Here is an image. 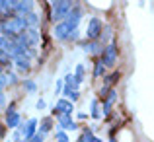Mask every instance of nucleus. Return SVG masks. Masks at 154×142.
Returning a JSON list of instances; mask_svg holds the SVG:
<instances>
[{
	"label": "nucleus",
	"instance_id": "nucleus-24",
	"mask_svg": "<svg viewBox=\"0 0 154 142\" xmlns=\"http://www.w3.org/2000/svg\"><path fill=\"white\" fill-rule=\"evenodd\" d=\"M43 107H45V101L39 99V101H37V109H43Z\"/></svg>",
	"mask_w": 154,
	"mask_h": 142
},
{
	"label": "nucleus",
	"instance_id": "nucleus-16",
	"mask_svg": "<svg viewBox=\"0 0 154 142\" xmlns=\"http://www.w3.org/2000/svg\"><path fill=\"white\" fill-rule=\"evenodd\" d=\"M103 72H105V66H103L102 62H96V66H94V78H102Z\"/></svg>",
	"mask_w": 154,
	"mask_h": 142
},
{
	"label": "nucleus",
	"instance_id": "nucleus-5",
	"mask_svg": "<svg viewBox=\"0 0 154 142\" xmlns=\"http://www.w3.org/2000/svg\"><path fill=\"white\" fill-rule=\"evenodd\" d=\"M80 18H82V10H80L78 6H72L70 14L66 16V20H64V22L68 23V27H70L72 31H76V27H78V22H80Z\"/></svg>",
	"mask_w": 154,
	"mask_h": 142
},
{
	"label": "nucleus",
	"instance_id": "nucleus-23",
	"mask_svg": "<svg viewBox=\"0 0 154 142\" xmlns=\"http://www.w3.org/2000/svg\"><path fill=\"white\" fill-rule=\"evenodd\" d=\"M57 142H68V136L64 134L63 131H60V132H57Z\"/></svg>",
	"mask_w": 154,
	"mask_h": 142
},
{
	"label": "nucleus",
	"instance_id": "nucleus-25",
	"mask_svg": "<svg viewBox=\"0 0 154 142\" xmlns=\"http://www.w3.org/2000/svg\"><path fill=\"white\" fill-rule=\"evenodd\" d=\"M4 43H6V37H2V35H0V49L4 47Z\"/></svg>",
	"mask_w": 154,
	"mask_h": 142
},
{
	"label": "nucleus",
	"instance_id": "nucleus-26",
	"mask_svg": "<svg viewBox=\"0 0 154 142\" xmlns=\"http://www.w3.org/2000/svg\"><path fill=\"white\" fill-rule=\"evenodd\" d=\"M90 142H102V140H100L98 136H92V140H90Z\"/></svg>",
	"mask_w": 154,
	"mask_h": 142
},
{
	"label": "nucleus",
	"instance_id": "nucleus-9",
	"mask_svg": "<svg viewBox=\"0 0 154 142\" xmlns=\"http://www.w3.org/2000/svg\"><path fill=\"white\" fill-rule=\"evenodd\" d=\"M70 33H72V29L68 27V23H66V22H59V23L55 26V37H57V39H60V41H66Z\"/></svg>",
	"mask_w": 154,
	"mask_h": 142
},
{
	"label": "nucleus",
	"instance_id": "nucleus-4",
	"mask_svg": "<svg viewBox=\"0 0 154 142\" xmlns=\"http://www.w3.org/2000/svg\"><path fill=\"white\" fill-rule=\"evenodd\" d=\"M100 62H103V66H113V64L117 62V47L113 45V43L103 49V59L100 60Z\"/></svg>",
	"mask_w": 154,
	"mask_h": 142
},
{
	"label": "nucleus",
	"instance_id": "nucleus-3",
	"mask_svg": "<svg viewBox=\"0 0 154 142\" xmlns=\"http://www.w3.org/2000/svg\"><path fill=\"white\" fill-rule=\"evenodd\" d=\"M100 35H102V22L98 18H92L90 23H88V29H86V37L90 41H96Z\"/></svg>",
	"mask_w": 154,
	"mask_h": 142
},
{
	"label": "nucleus",
	"instance_id": "nucleus-21",
	"mask_svg": "<svg viewBox=\"0 0 154 142\" xmlns=\"http://www.w3.org/2000/svg\"><path fill=\"white\" fill-rule=\"evenodd\" d=\"M43 138H45V134H43V132H35V134L31 136L29 140H26V142H43Z\"/></svg>",
	"mask_w": 154,
	"mask_h": 142
},
{
	"label": "nucleus",
	"instance_id": "nucleus-17",
	"mask_svg": "<svg viewBox=\"0 0 154 142\" xmlns=\"http://www.w3.org/2000/svg\"><path fill=\"white\" fill-rule=\"evenodd\" d=\"M74 78L78 80L80 84H82V80H84V64H78V66H76V74H74Z\"/></svg>",
	"mask_w": 154,
	"mask_h": 142
},
{
	"label": "nucleus",
	"instance_id": "nucleus-27",
	"mask_svg": "<svg viewBox=\"0 0 154 142\" xmlns=\"http://www.w3.org/2000/svg\"><path fill=\"white\" fill-rule=\"evenodd\" d=\"M109 142H117V140H115V138H111V140H109Z\"/></svg>",
	"mask_w": 154,
	"mask_h": 142
},
{
	"label": "nucleus",
	"instance_id": "nucleus-18",
	"mask_svg": "<svg viewBox=\"0 0 154 142\" xmlns=\"http://www.w3.org/2000/svg\"><path fill=\"white\" fill-rule=\"evenodd\" d=\"M51 125H53V121H51V119H43V123H41V131H39V132H43V134H45V132L51 128Z\"/></svg>",
	"mask_w": 154,
	"mask_h": 142
},
{
	"label": "nucleus",
	"instance_id": "nucleus-15",
	"mask_svg": "<svg viewBox=\"0 0 154 142\" xmlns=\"http://www.w3.org/2000/svg\"><path fill=\"white\" fill-rule=\"evenodd\" d=\"M92 117H94V119H102V113H100L98 99H94V101H92Z\"/></svg>",
	"mask_w": 154,
	"mask_h": 142
},
{
	"label": "nucleus",
	"instance_id": "nucleus-7",
	"mask_svg": "<svg viewBox=\"0 0 154 142\" xmlns=\"http://www.w3.org/2000/svg\"><path fill=\"white\" fill-rule=\"evenodd\" d=\"M20 113L16 111V107L14 105H10L8 107V111H6V127H10V128H16L20 125Z\"/></svg>",
	"mask_w": 154,
	"mask_h": 142
},
{
	"label": "nucleus",
	"instance_id": "nucleus-6",
	"mask_svg": "<svg viewBox=\"0 0 154 142\" xmlns=\"http://www.w3.org/2000/svg\"><path fill=\"white\" fill-rule=\"evenodd\" d=\"M35 128H37V119H29L26 125L22 127V131H20V134H22V142H26V140H29L31 136L35 134Z\"/></svg>",
	"mask_w": 154,
	"mask_h": 142
},
{
	"label": "nucleus",
	"instance_id": "nucleus-2",
	"mask_svg": "<svg viewBox=\"0 0 154 142\" xmlns=\"http://www.w3.org/2000/svg\"><path fill=\"white\" fill-rule=\"evenodd\" d=\"M72 6L74 4L70 0H59V2H55L53 4V10H51V20L53 22H64L66 16L70 14Z\"/></svg>",
	"mask_w": 154,
	"mask_h": 142
},
{
	"label": "nucleus",
	"instance_id": "nucleus-13",
	"mask_svg": "<svg viewBox=\"0 0 154 142\" xmlns=\"http://www.w3.org/2000/svg\"><path fill=\"white\" fill-rule=\"evenodd\" d=\"M82 49L90 55H100L102 53V45L98 41H88V43H82Z\"/></svg>",
	"mask_w": 154,
	"mask_h": 142
},
{
	"label": "nucleus",
	"instance_id": "nucleus-14",
	"mask_svg": "<svg viewBox=\"0 0 154 142\" xmlns=\"http://www.w3.org/2000/svg\"><path fill=\"white\" fill-rule=\"evenodd\" d=\"M117 99V92H109V97H107V99H105V105H103V113H109V111H111V105H113V101H115Z\"/></svg>",
	"mask_w": 154,
	"mask_h": 142
},
{
	"label": "nucleus",
	"instance_id": "nucleus-1",
	"mask_svg": "<svg viewBox=\"0 0 154 142\" xmlns=\"http://www.w3.org/2000/svg\"><path fill=\"white\" fill-rule=\"evenodd\" d=\"M26 29H27V23L22 16H12V18L4 20V23H2V33L10 35V37H18Z\"/></svg>",
	"mask_w": 154,
	"mask_h": 142
},
{
	"label": "nucleus",
	"instance_id": "nucleus-20",
	"mask_svg": "<svg viewBox=\"0 0 154 142\" xmlns=\"http://www.w3.org/2000/svg\"><path fill=\"white\" fill-rule=\"evenodd\" d=\"M23 88H26L27 92H31V94H33V92L37 90V86H35V84L31 82V80H26V82H23Z\"/></svg>",
	"mask_w": 154,
	"mask_h": 142
},
{
	"label": "nucleus",
	"instance_id": "nucleus-12",
	"mask_svg": "<svg viewBox=\"0 0 154 142\" xmlns=\"http://www.w3.org/2000/svg\"><path fill=\"white\" fill-rule=\"evenodd\" d=\"M59 125L63 131H76V123L70 115H59Z\"/></svg>",
	"mask_w": 154,
	"mask_h": 142
},
{
	"label": "nucleus",
	"instance_id": "nucleus-11",
	"mask_svg": "<svg viewBox=\"0 0 154 142\" xmlns=\"http://www.w3.org/2000/svg\"><path fill=\"white\" fill-rule=\"evenodd\" d=\"M31 10H33V2H29V0H23V2H16V8L14 12H18V16H27L31 14Z\"/></svg>",
	"mask_w": 154,
	"mask_h": 142
},
{
	"label": "nucleus",
	"instance_id": "nucleus-10",
	"mask_svg": "<svg viewBox=\"0 0 154 142\" xmlns=\"http://www.w3.org/2000/svg\"><path fill=\"white\" fill-rule=\"evenodd\" d=\"M72 111H74L72 101H66V99H59L57 101V109H55L57 115H70Z\"/></svg>",
	"mask_w": 154,
	"mask_h": 142
},
{
	"label": "nucleus",
	"instance_id": "nucleus-22",
	"mask_svg": "<svg viewBox=\"0 0 154 142\" xmlns=\"http://www.w3.org/2000/svg\"><path fill=\"white\" fill-rule=\"evenodd\" d=\"M117 80H119V72H115V74H111V76H109L107 80H105V84H107V86H109V84L117 82Z\"/></svg>",
	"mask_w": 154,
	"mask_h": 142
},
{
	"label": "nucleus",
	"instance_id": "nucleus-19",
	"mask_svg": "<svg viewBox=\"0 0 154 142\" xmlns=\"http://www.w3.org/2000/svg\"><path fill=\"white\" fill-rule=\"evenodd\" d=\"M90 140H92V131H90V128H86V131H84V134L80 136L78 142H90Z\"/></svg>",
	"mask_w": 154,
	"mask_h": 142
},
{
	"label": "nucleus",
	"instance_id": "nucleus-8",
	"mask_svg": "<svg viewBox=\"0 0 154 142\" xmlns=\"http://www.w3.org/2000/svg\"><path fill=\"white\" fill-rule=\"evenodd\" d=\"M31 55H33V53L31 51H26V53H22V55H18L14 59V62H16V66L20 68V70H29V60H31Z\"/></svg>",
	"mask_w": 154,
	"mask_h": 142
}]
</instances>
